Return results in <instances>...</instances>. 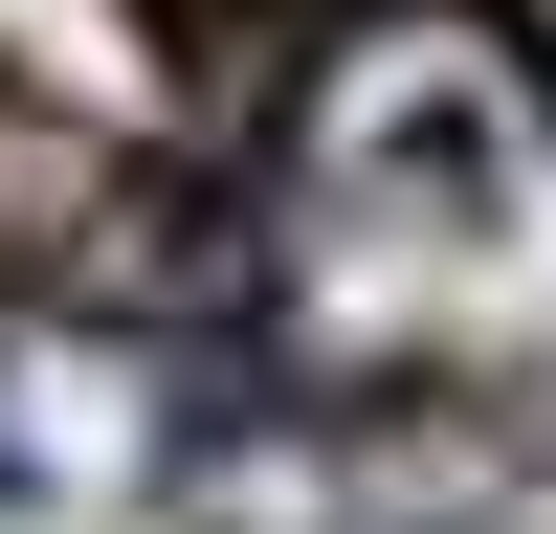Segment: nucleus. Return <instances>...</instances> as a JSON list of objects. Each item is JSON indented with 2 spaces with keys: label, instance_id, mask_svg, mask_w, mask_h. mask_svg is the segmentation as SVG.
<instances>
[{
  "label": "nucleus",
  "instance_id": "nucleus-1",
  "mask_svg": "<svg viewBox=\"0 0 556 534\" xmlns=\"http://www.w3.org/2000/svg\"><path fill=\"white\" fill-rule=\"evenodd\" d=\"M556 134V67L513 0H334L290 44V156L334 201H424V223H490Z\"/></svg>",
  "mask_w": 556,
  "mask_h": 534
}]
</instances>
